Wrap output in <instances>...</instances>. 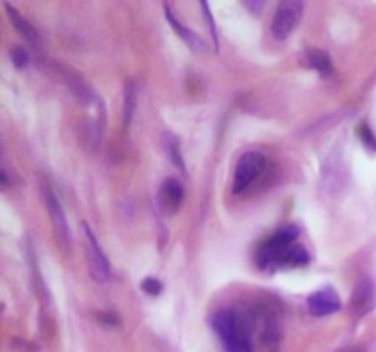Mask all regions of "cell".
Masks as SVG:
<instances>
[{
  "mask_svg": "<svg viewBox=\"0 0 376 352\" xmlns=\"http://www.w3.org/2000/svg\"><path fill=\"white\" fill-rule=\"evenodd\" d=\"M200 8H202V11H204V20H208L209 31H211V37H213V43H215V46H217V29H215V22H213L211 13H209V6L206 4V2H200Z\"/></svg>",
  "mask_w": 376,
  "mask_h": 352,
  "instance_id": "19",
  "label": "cell"
},
{
  "mask_svg": "<svg viewBox=\"0 0 376 352\" xmlns=\"http://www.w3.org/2000/svg\"><path fill=\"white\" fill-rule=\"evenodd\" d=\"M305 63H307V66L316 70L321 78H330L334 72L330 55L327 52H323V50H309V52L305 53Z\"/></svg>",
  "mask_w": 376,
  "mask_h": 352,
  "instance_id": "11",
  "label": "cell"
},
{
  "mask_svg": "<svg viewBox=\"0 0 376 352\" xmlns=\"http://www.w3.org/2000/svg\"><path fill=\"white\" fill-rule=\"evenodd\" d=\"M81 230L83 233H85V242H87V261L92 277H94L97 283H105V281L111 277V262H109L106 255L103 253L96 235H94V232H92L87 222H83Z\"/></svg>",
  "mask_w": 376,
  "mask_h": 352,
  "instance_id": "5",
  "label": "cell"
},
{
  "mask_svg": "<svg viewBox=\"0 0 376 352\" xmlns=\"http://www.w3.org/2000/svg\"><path fill=\"white\" fill-rule=\"evenodd\" d=\"M299 230L295 226H285L283 230L275 233L272 239L263 244L257 251V265L260 268H268V266H279L281 259L288 251L290 246H294L298 241Z\"/></svg>",
  "mask_w": 376,
  "mask_h": 352,
  "instance_id": "2",
  "label": "cell"
},
{
  "mask_svg": "<svg viewBox=\"0 0 376 352\" xmlns=\"http://www.w3.org/2000/svg\"><path fill=\"white\" fill-rule=\"evenodd\" d=\"M6 11H8V15H10V20L13 22L15 29H17V31H19L26 41H29L32 44H39V34H37V29L29 24L28 20H26L19 11L15 10L13 6L6 4Z\"/></svg>",
  "mask_w": 376,
  "mask_h": 352,
  "instance_id": "12",
  "label": "cell"
},
{
  "mask_svg": "<svg viewBox=\"0 0 376 352\" xmlns=\"http://www.w3.org/2000/svg\"><path fill=\"white\" fill-rule=\"evenodd\" d=\"M309 261V251L305 250L301 244H294V246H290L288 251L283 255L279 266H307Z\"/></svg>",
  "mask_w": 376,
  "mask_h": 352,
  "instance_id": "14",
  "label": "cell"
},
{
  "mask_svg": "<svg viewBox=\"0 0 376 352\" xmlns=\"http://www.w3.org/2000/svg\"><path fill=\"white\" fill-rule=\"evenodd\" d=\"M307 307H309V312L312 316L325 318V316H330V314H336L342 310V300L337 297V294L333 288H323L309 295Z\"/></svg>",
  "mask_w": 376,
  "mask_h": 352,
  "instance_id": "7",
  "label": "cell"
},
{
  "mask_svg": "<svg viewBox=\"0 0 376 352\" xmlns=\"http://www.w3.org/2000/svg\"><path fill=\"white\" fill-rule=\"evenodd\" d=\"M372 304H375V286H372L371 279H362L352 292L351 310L356 316H363L372 309Z\"/></svg>",
  "mask_w": 376,
  "mask_h": 352,
  "instance_id": "8",
  "label": "cell"
},
{
  "mask_svg": "<svg viewBox=\"0 0 376 352\" xmlns=\"http://www.w3.org/2000/svg\"><path fill=\"white\" fill-rule=\"evenodd\" d=\"M160 202L167 213H174L183 202V185L180 180L167 178L160 188Z\"/></svg>",
  "mask_w": 376,
  "mask_h": 352,
  "instance_id": "9",
  "label": "cell"
},
{
  "mask_svg": "<svg viewBox=\"0 0 376 352\" xmlns=\"http://www.w3.org/2000/svg\"><path fill=\"white\" fill-rule=\"evenodd\" d=\"M211 325L221 342L224 343L226 352H253L246 321L239 312L230 309L217 310L213 314Z\"/></svg>",
  "mask_w": 376,
  "mask_h": 352,
  "instance_id": "1",
  "label": "cell"
},
{
  "mask_svg": "<svg viewBox=\"0 0 376 352\" xmlns=\"http://www.w3.org/2000/svg\"><path fill=\"white\" fill-rule=\"evenodd\" d=\"M266 167V158L260 153L250 150L246 155H242L241 160L237 162L235 176H233V193L241 195L246 191L251 183L259 178Z\"/></svg>",
  "mask_w": 376,
  "mask_h": 352,
  "instance_id": "3",
  "label": "cell"
},
{
  "mask_svg": "<svg viewBox=\"0 0 376 352\" xmlns=\"http://www.w3.org/2000/svg\"><path fill=\"white\" fill-rule=\"evenodd\" d=\"M358 136H360V140L363 141V145H365V147L376 150V136L372 134V131L369 129V125H367V123H362V125L358 127Z\"/></svg>",
  "mask_w": 376,
  "mask_h": 352,
  "instance_id": "16",
  "label": "cell"
},
{
  "mask_svg": "<svg viewBox=\"0 0 376 352\" xmlns=\"http://www.w3.org/2000/svg\"><path fill=\"white\" fill-rule=\"evenodd\" d=\"M305 4L301 0H286L277 8L272 20V34L277 41H286L303 17Z\"/></svg>",
  "mask_w": 376,
  "mask_h": 352,
  "instance_id": "4",
  "label": "cell"
},
{
  "mask_svg": "<svg viewBox=\"0 0 376 352\" xmlns=\"http://www.w3.org/2000/svg\"><path fill=\"white\" fill-rule=\"evenodd\" d=\"M10 55H11V63H13L17 68L26 66L29 61V55L26 53V50L22 48H11Z\"/></svg>",
  "mask_w": 376,
  "mask_h": 352,
  "instance_id": "18",
  "label": "cell"
},
{
  "mask_svg": "<svg viewBox=\"0 0 376 352\" xmlns=\"http://www.w3.org/2000/svg\"><path fill=\"white\" fill-rule=\"evenodd\" d=\"M140 288L144 290L145 294L149 295H158L162 292V283L156 277H145L140 283Z\"/></svg>",
  "mask_w": 376,
  "mask_h": 352,
  "instance_id": "17",
  "label": "cell"
},
{
  "mask_svg": "<svg viewBox=\"0 0 376 352\" xmlns=\"http://www.w3.org/2000/svg\"><path fill=\"white\" fill-rule=\"evenodd\" d=\"M165 17H167L169 24H171V28L174 29V34L180 35V39L183 41V43L188 44L189 48L193 50V52H208V44L204 43V39L200 37L198 34H195V31H191L189 28H186V26L180 22L176 17H174L173 13H171V10H169V6H165Z\"/></svg>",
  "mask_w": 376,
  "mask_h": 352,
  "instance_id": "10",
  "label": "cell"
},
{
  "mask_svg": "<svg viewBox=\"0 0 376 352\" xmlns=\"http://www.w3.org/2000/svg\"><path fill=\"white\" fill-rule=\"evenodd\" d=\"M136 99H138V96H136V85L132 81H127L125 103H123V121H125V127H129L132 118H134Z\"/></svg>",
  "mask_w": 376,
  "mask_h": 352,
  "instance_id": "15",
  "label": "cell"
},
{
  "mask_svg": "<svg viewBox=\"0 0 376 352\" xmlns=\"http://www.w3.org/2000/svg\"><path fill=\"white\" fill-rule=\"evenodd\" d=\"M99 319H102V321H105V325H114V327L120 323V321H118L114 316H111V314H102V316H99Z\"/></svg>",
  "mask_w": 376,
  "mask_h": 352,
  "instance_id": "20",
  "label": "cell"
},
{
  "mask_svg": "<svg viewBox=\"0 0 376 352\" xmlns=\"http://www.w3.org/2000/svg\"><path fill=\"white\" fill-rule=\"evenodd\" d=\"M164 145H165V150H167L169 160H171V164H173L180 173L186 174V164H183V156H182V153H180L179 140H176L171 132H165Z\"/></svg>",
  "mask_w": 376,
  "mask_h": 352,
  "instance_id": "13",
  "label": "cell"
},
{
  "mask_svg": "<svg viewBox=\"0 0 376 352\" xmlns=\"http://www.w3.org/2000/svg\"><path fill=\"white\" fill-rule=\"evenodd\" d=\"M43 197L46 209L50 213V218H52L53 233L57 237V241L68 248V244H70V230H68L67 215H64L63 206L59 202V198L55 197V193L50 189V185H43Z\"/></svg>",
  "mask_w": 376,
  "mask_h": 352,
  "instance_id": "6",
  "label": "cell"
}]
</instances>
